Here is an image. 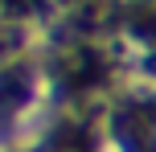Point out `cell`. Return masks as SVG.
Returning <instances> with one entry per match:
<instances>
[{
	"label": "cell",
	"instance_id": "obj_1",
	"mask_svg": "<svg viewBox=\"0 0 156 152\" xmlns=\"http://www.w3.org/2000/svg\"><path fill=\"white\" fill-rule=\"evenodd\" d=\"M58 74H62L70 87H82V82H90L94 74H99V58H94L90 49L74 45V49H66V54L58 58Z\"/></svg>",
	"mask_w": 156,
	"mask_h": 152
},
{
	"label": "cell",
	"instance_id": "obj_2",
	"mask_svg": "<svg viewBox=\"0 0 156 152\" xmlns=\"http://www.w3.org/2000/svg\"><path fill=\"white\" fill-rule=\"evenodd\" d=\"M78 16H82V25L99 29L115 16V0H78Z\"/></svg>",
	"mask_w": 156,
	"mask_h": 152
},
{
	"label": "cell",
	"instance_id": "obj_3",
	"mask_svg": "<svg viewBox=\"0 0 156 152\" xmlns=\"http://www.w3.org/2000/svg\"><path fill=\"white\" fill-rule=\"evenodd\" d=\"M144 33H148V37H156V12L144 16Z\"/></svg>",
	"mask_w": 156,
	"mask_h": 152
},
{
	"label": "cell",
	"instance_id": "obj_4",
	"mask_svg": "<svg viewBox=\"0 0 156 152\" xmlns=\"http://www.w3.org/2000/svg\"><path fill=\"white\" fill-rule=\"evenodd\" d=\"M8 8H33V0H8Z\"/></svg>",
	"mask_w": 156,
	"mask_h": 152
}]
</instances>
